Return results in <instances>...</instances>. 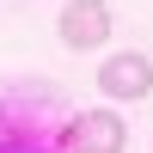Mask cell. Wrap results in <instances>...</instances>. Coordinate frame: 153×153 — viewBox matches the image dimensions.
<instances>
[{"label":"cell","instance_id":"cell-1","mask_svg":"<svg viewBox=\"0 0 153 153\" xmlns=\"http://www.w3.org/2000/svg\"><path fill=\"white\" fill-rule=\"evenodd\" d=\"M68 104L49 80H0V153H68Z\"/></svg>","mask_w":153,"mask_h":153},{"label":"cell","instance_id":"cell-2","mask_svg":"<svg viewBox=\"0 0 153 153\" xmlns=\"http://www.w3.org/2000/svg\"><path fill=\"white\" fill-rule=\"evenodd\" d=\"M98 92L117 98V104H129V98H147L153 92V61L141 49H123V55H104V68H98Z\"/></svg>","mask_w":153,"mask_h":153},{"label":"cell","instance_id":"cell-3","mask_svg":"<svg viewBox=\"0 0 153 153\" xmlns=\"http://www.w3.org/2000/svg\"><path fill=\"white\" fill-rule=\"evenodd\" d=\"M68 153H123L129 141V129H123L117 110H80V117H68Z\"/></svg>","mask_w":153,"mask_h":153},{"label":"cell","instance_id":"cell-4","mask_svg":"<svg viewBox=\"0 0 153 153\" xmlns=\"http://www.w3.org/2000/svg\"><path fill=\"white\" fill-rule=\"evenodd\" d=\"M61 43L68 49H98L110 37V6L104 0H74V6H61Z\"/></svg>","mask_w":153,"mask_h":153}]
</instances>
